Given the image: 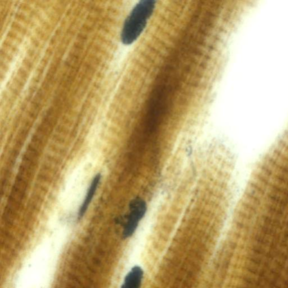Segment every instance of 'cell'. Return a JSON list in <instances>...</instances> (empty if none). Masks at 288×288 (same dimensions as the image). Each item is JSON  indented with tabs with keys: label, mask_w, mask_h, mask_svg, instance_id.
Here are the masks:
<instances>
[{
	"label": "cell",
	"mask_w": 288,
	"mask_h": 288,
	"mask_svg": "<svg viewBox=\"0 0 288 288\" xmlns=\"http://www.w3.org/2000/svg\"><path fill=\"white\" fill-rule=\"evenodd\" d=\"M156 3L155 1L144 0L132 9L122 31L121 40L124 44H132L142 34L154 12Z\"/></svg>",
	"instance_id": "6da1fadb"
},
{
	"label": "cell",
	"mask_w": 288,
	"mask_h": 288,
	"mask_svg": "<svg viewBox=\"0 0 288 288\" xmlns=\"http://www.w3.org/2000/svg\"><path fill=\"white\" fill-rule=\"evenodd\" d=\"M101 179V174H96V176L94 178L92 181L88 188L86 195L84 200L83 204L81 205L79 210V219L82 218L85 213L86 212L89 206L91 204L94 196L96 194L99 184L100 183Z\"/></svg>",
	"instance_id": "3957f363"
},
{
	"label": "cell",
	"mask_w": 288,
	"mask_h": 288,
	"mask_svg": "<svg viewBox=\"0 0 288 288\" xmlns=\"http://www.w3.org/2000/svg\"><path fill=\"white\" fill-rule=\"evenodd\" d=\"M146 210V202L136 198L130 202V214L123 232L124 238L132 236L136 230L140 220L145 214Z\"/></svg>",
	"instance_id": "7a4b0ae2"
},
{
	"label": "cell",
	"mask_w": 288,
	"mask_h": 288,
	"mask_svg": "<svg viewBox=\"0 0 288 288\" xmlns=\"http://www.w3.org/2000/svg\"><path fill=\"white\" fill-rule=\"evenodd\" d=\"M144 276L143 270L134 266L126 276L121 288H140Z\"/></svg>",
	"instance_id": "277c9868"
}]
</instances>
